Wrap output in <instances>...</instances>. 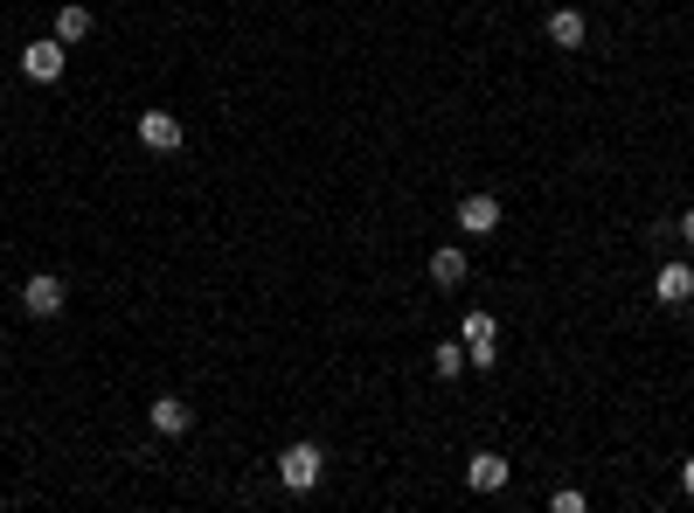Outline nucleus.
Listing matches in <instances>:
<instances>
[{
    "instance_id": "nucleus-1",
    "label": "nucleus",
    "mask_w": 694,
    "mask_h": 513,
    "mask_svg": "<svg viewBox=\"0 0 694 513\" xmlns=\"http://www.w3.org/2000/svg\"><path fill=\"white\" fill-rule=\"evenodd\" d=\"M320 472H327V451L306 444V437L278 451V479H285V492H313V486H320Z\"/></svg>"
},
{
    "instance_id": "nucleus-2",
    "label": "nucleus",
    "mask_w": 694,
    "mask_h": 513,
    "mask_svg": "<svg viewBox=\"0 0 694 513\" xmlns=\"http://www.w3.org/2000/svg\"><path fill=\"white\" fill-rule=\"evenodd\" d=\"M459 340H465V368H494L500 361V319L494 313H465Z\"/></svg>"
},
{
    "instance_id": "nucleus-3",
    "label": "nucleus",
    "mask_w": 694,
    "mask_h": 513,
    "mask_svg": "<svg viewBox=\"0 0 694 513\" xmlns=\"http://www.w3.org/2000/svg\"><path fill=\"white\" fill-rule=\"evenodd\" d=\"M63 306H70V284L56 278V271H35V278L22 284V313H28V319H56Z\"/></svg>"
},
{
    "instance_id": "nucleus-4",
    "label": "nucleus",
    "mask_w": 694,
    "mask_h": 513,
    "mask_svg": "<svg viewBox=\"0 0 694 513\" xmlns=\"http://www.w3.org/2000/svg\"><path fill=\"white\" fill-rule=\"evenodd\" d=\"M63 63H70V42H56V35H42V42L22 49V77L28 84H56V77H63Z\"/></svg>"
},
{
    "instance_id": "nucleus-5",
    "label": "nucleus",
    "mask_w": 694,
    "mask_h": 513,
    "mask_svg": "<svg viewBox=\"0 0 694 513\" xmlns=\"http://www.w3.org/2000/svg\"><path fill=\"white\" fill-rule=\"evenodd\" d=\"M139 146H146V154H181V139H187V132H181V119H174V111H139Z\"/></svg>"
},
{
    "instance_id": "nucleus-6",
    "label": "nucleus",
    "mask_w": 694,
    "mask_h": 513,
    "mask_svg": "<svg viewBox=\"0 0 694 513\" xmlns=\"http://www.w3.org/2000/svg\"><path fill=\"white\" fill-rule=\"evenodd\" d=\"M459 230H465V236H486V230H500V195H486V187H473V195H459Z\"/></svg>"
},
{
    "instance_id": "nucleus-7",
    "label": "nucleus",
    "mask_w": 694,
    "mask_h": 513,
    "mask_svg": "<svg viewBox=\"0 0 694 513\" xmlns=\"http://www.w3.org/2000/svg\"><path fill=\"white\" fill-rule=\"evenodd\" d=\"M508 479H514V465L500 459V451H473V459H465V486L473 492H500Z\"/></svg>"
},
{
    "instance_id": "nucleus-8",
    "label": "nucleus",
    "mask_w": 694,
    "mask_h": 513,
    "mask_svg": "<svg viewBox=\"0 0 694 513\" xmlns=\"http://www.w3.org/2000/svg\"><path fill=\"white\" fill-rule=\"evenodd\" d=\"M430 284H438V292H459L465 284V243H438V251H430Z\"/></svg>"
},
{
    "instance_id": "nucleus-9",
    "label": "nucleus",
    "mask_w": 694,
    "mask_h": 513,
    "mask_svg": "<svg viewBox=\"0 0 694 513\" xmlns=\"http://www.w3.org/2000/svg\"><path fill=\"white\" fill-rule=\"evenodd\" d=\"M146 424H154L160 437H187V430H195V410H187L181 395H160V403L146 410Z\"/></svg>"
},
{
    "instance_id": "nucleus-10",
    "label": "nucleus",
    "mask_w": 694,
    "mask_h": 513,
    "mask_svg": "<svg viewBox=\"0 0 694 513\" xmlns=\"http://www.w3.org/2000/svg\"><path fill=\"white\" fill-rule=\"evenodd\" d=\"M653 292H660V306H687V298H694V271H687V264H660Z\"/></svg>"
},
{
    "instance_id": "nucleus-11",
    "label": "nucleus",
    "mask_w": 694,
    "mask_h": 513,
    "mask_svg": "<svg viewBox=\"0 0 694 513\" xmlns=\"http://www.w3.org/2000/svg\"><path fill=\"white\" fill-rule=\"evenodd\" d=\"M584 35H590V22H584L576 8H556V14H549V42H556V49H584Z\"/></svg>"
},
{
    "instance_id": "nucleus-12",
    "label": "nucleus",
    "mask_w": 694,
    "mask_h": 513,
    "mask_svg": "<svg viewBox=\"0 0 694 513\" xmlns=\"http://www.w3.org/2000/svg\"><path fill=\"white\" fill-rule=\"evenodd\" d=\"M90 28H98V22H90V8L70 0V8H56V28H49V35H56V42H84Z\"/></svg>"
},
{
    "instance_id": "nucleus-13",
    "label": "nucleus",
    "mask_w": 694,
    "mask_h": 513,
    "mask_svg": "<svg viewBox=\"0 0 694 513\" xmlns=\"http://www.w3.org/2000/svg\"><path fill=\"white\" fill-rule=\"evenodd\" d=\"M459 368H465V340H438V347H430V375H438V382H459Z\"/></svg>"
},
{
    "instance_id": "nucleus-14",
    "label": "nucleus",
    "mask_w": 694,
    "mask_h": 513,
    "mask_svg": "<svg viewBox=\"0 0 694 513\" xmlns=\"http://www.w3.org/2000/svg\"><path fill=\"white\" fill-rule=\"evenodd\" d=\"M549 506H556V513H584L590 500H584V492H576V486H562V492H549Z\"/></svg>"
},
{
    "instance_id": "nucleus-15",
    "label": "nucleus",
    "mask_w": 694,
    "mask_h": 513,
    "mask_svg": "<svg viewBox=\"0 0 694 513\" xmlns=\"http://www.w3.org/2000/svg\"><path fill=\"white\" fill-rule=\"evenodd\" d=\"M681 492H687V500H694V459L681 465Z\"/></svg>"
},
{
    "instance_id": "nucleus-16",
    "label": "nucleus",
    "mask_w": 694,
    "mask_h": 513,
    "mask_svg": "<svg viewBox=\"0 0 694 513\" xmlns=\"http://www.w3.org/2000/svg\"><path fill=\"white\" fill-rule=\"evenodd\" d=\"M681 236H687V243H694V208H687V216H681Z\"/></svg>"
}]
</instances>
